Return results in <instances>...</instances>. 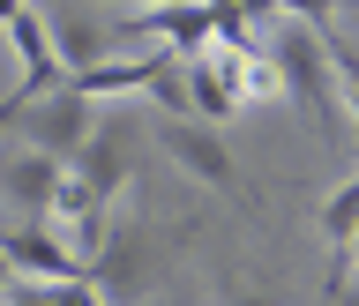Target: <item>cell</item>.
<instances>
[{
	"label": "cell",
	"instance_id": "cell-1",
	"mask_svg": "<svg viewBox=\"0 0 359 306\" xmlns=\"http://www.w3.org/2000/svg\"><path fill=\"white\" fill-rule=\"evenodd\" d=\"M269 67H277V97H292L322 134H337V120H344V83H337V67H330V30L285 22L277 45H269Z\"/></svg>",
	"mask_w": 359,
	"mask_h": 306
},
{
	"label": "cell",
	"instance_id": "cell-2",
	"mask_svg": "<svg viewBox=\"0 0 359 306\" xmlns=\"http://www.w3.org/2000/svg\"><path fill=\"white\" fill-rule=\"evenodd\" d=\"M15 127H22V142H30V150H45V157H60V165H67V157L90 142L97 112H90L83 90H67V83H60V90H45V97H30Z\"/></svg>",
	"mask_w": 359,
	"mask_h": 306
},
{
	"label": "cell",
	"instance_id": "cell-3",
	"mask_svg": "<svg viewBox=\"0 0 359 306\" xmlns=\"http://www.w3.org/2000/svg\"><path fill=\"white\" fill-rule=\"evenodd\" d=\"M67 179H75L90 202H105V209H112V195L135 179V127H128V120H97L90 142L67 157Z\"/></svg>",
	"mask_w": 359,
	"mask_h": 306
},
{
	"label": "cell",
	"instance_id": "cell-4",
	"mask_svg": "<svg viewBox=\"0 0 359 306\" xmlns=\"http://www.w3.org/2000/svg\"><path fill=\"white\" fill-rule=\"evenodd\" d=\"M157 142H165V157H172L180 172H195L202 187H240V165H232V150H224V134L210 127V120H165L157 127Z\"/></svg>",
	"mask_w": 359,
	"mask_h": 306
},
{
	"label": "cell",
	"instance_id": "cell-5",
	"mask_svg": "<svg viewBox=\"0 0 359 306\" xmlns=\"http://www.w3.org/2000/svg\"><path fill=\"white\" fill-rule=\"evenodd\" d=\"M60 157H45V150H8L0 157V202L8 209H22V224H45V209H53V195H60Z\"/></svg>",
	"mask_w": 359,
	"mask_h": 306
},
{
	"label": "cell",
	"instance_id": "cell-6",
	"mask_svg": "<svg viewBox=\"0 0 359 306\" xmlns=\"http://www.w3.org/2000/svg\"><path fill=\"white\" fill-rule=\"evenodd\" d=\"M150 277H157V246L142 239V224H135V232H112V239L97 246V262H90L97 299H135V291H150Z\"/></svg>",
	"mask_w": 359,
	"mask_h": 306
},
{
	"label": "cell",
	"instance_id": "cell-7",
	"mask_svg": "<svg viewBox=\"0 0 359 306\" xmlns=\"http://www.w3.org/2000/svg\"><path fill=\"white\" fill-rule=\"evenodd\" d=\"M0 30H8V45H15V60H22V97H45V90H60L67 75H60V53H53V22L38 15V8H30V0H22L15 15L0 22Z\"/></svg>",
	"mask_w": 359,
	"mask_h": 306
},
{
	"label": "cell",
	"instance_id": "cell-8",
	"mask_svg": "<svg viewBox=\"0 0 359 306\" xmlns=\"http://www.w3.org/2000/svg\"><path fill=\"white\" fill-rule=\"evenodd\" d=\"M165 60H172L165 45H157V53H135V60H97V67H83V75H67V90H83L90 105H97V97H135V90L157 83Z\"/></svg>",
	"mask_w": 359,
	"mask_h": 306
},
{
	"label": "cell",
	"instance_id": "cell-9",
	"mask_svg": "<svg viewBox=\"0 0 359 306\" xmlns=\"http://www.w3.org/2000/svg\"><path fill=\"white\" fill-rule=\"evenodd\" d=\"M0 306H105L90 277H8Z\"/></svg>",
	"mask_w": 359,
	"mask_h": 306
},
{
	"label": "cell",
	"instance_id": "cell-10",
	"mask_svg": "<svg viewBox=\"0 0 359 306\" xmlns=\"http://www.w3.org/2000/svg\"><path fill=\"white\" fill-rule=\"evenodd\" d=\"M53 53H60V75H83V67H97V60H112V38L97 30V22H53Z\"/></svg>",
	"mask_w": 359,
	"mask_h": 306
},
{
	"label": "cell",
	"instance_id": "cell-11",
	"mask_svg": "<svg viewBox=\"0 0 359 306\" xmlns=\"http://www.w3.org/2000/svg\"><path fill=\"white\" fill-rule=\"evenodd\" d=\"M352 232H359V179H344V187L322 202V239L344 254V239H352Z\"/></svg>",
	"mask_w": 359,
	"mask_h": 306
},
{
	"label": "cell",
	"instance_id": "cell-12",
	"mask_svg": "<svg viewBox=\"0 0 359 306\" xmlns=\"http://www.w3.org/2000/svg\"><path fill=\"white\" fill-rule=\"evenodd\" d=\"M344 8V0H277V15H292V22H314V30H330V15Z\"/></svg>",
	"mask_w": 359,
	"mask_h": 306
},
{
	"label": "cell",
	"instance_id": "cell-13",
	"mask_svg": "<svg viewBox=\"0 0 359 306\" xmlns=\"http://www.w3.org/2000/svg\"><path fill=\"white\" fill-rule=\"evenodd\" d=\"M22 105H30L22 90H8V97H0V134H8V127H15V120H22Z\"/></svg>",
	"mask_w": 359,
	"mask_h": 306
},
{
	"label": "cell",
	"instance_id": "cell-14",
	"mask_svg": "<svg viewBox=\"0 0 359 306\" xmlns=\"http://www.w3.org/2000/svg\"><path fill=\"white\" fill-rule=\"evenodd\" d=\"M330 306H359V284H344V277H337V291H330Z\"/></svg>",
	"mask_w": 359,
	"mask_h": 306
},
{
	"label": "cell",
	"instance_id": "cell-15",
	"mask_svg": "<svg viewBox=\"0 0 359 306\" xmlns=\"http://www.w3.org/2000/svg\"><path fill=\"white\" fill-rule=\"evenodd\" d=\"M105 8H172V0H105Z\"/></svg>",
	"mask_w": 359,
	"mask_h": 306
},
{
	"label": "cell",
	"instance_id": "cell-16",
	"mask_svg": "<svg viewBox=\"0 0 359 306\" xmlns=\"http://www.w3.org/2000/svg\"><path fill=\"white\" fill-rule=\"evenodd\" d=\"M224 306H277V299H224Z\"/></svg>",
	"mask_w": 359,
	"mask_h": 306
},
{
	"label": "cell",
	"instance_id": "cell-17",
	"mask_svg": "<svg viewBox=\"0 0 359 306\" xmlns=\"http://www.w3.org/2000/svg\"><path fill=\"white\" fill-rule=\"evenodd\" d=\"M8 277H15V269H8V262H0V284H8Z\"/></svg>",
	"mask_w": 359,
	"mask_h": 306
},
{
	"label": "cell",
	"instance_id": "cell-18",
	"mask_svg": "<svg viewBox=\"0 0 359 306\" xmlns=\"http://www.w3.org/2000/svg\"><path fill=\"white\" fill-rule=\"evenodd\" d=\"M352 112H359V105H352Z\"/></svg>",
	"mask_w": 359,
	"mask_h": 306
}]
</instances>
